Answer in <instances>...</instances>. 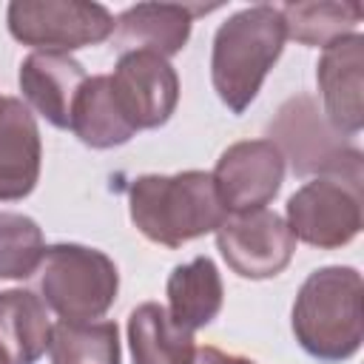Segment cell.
Masks as SVG:
<instances>
[{"instance_id":"1","label":"cell","mask_w":364,"mask_h":364,"mask_svg":"<svg viewBox=\"0 0 364 364\" xmlns=\"http://www.w3.org/2000/svg\"><path fill=\"white\" fill-rule=\"evenodd\" d=\"M128 210L136 230L162 247L216 233L228 216L208 171L142 173L128 185Z\"/></svg>"},{"instance_id":"2","label":"cell","mask_w":364,"mask_h":364,"mask_svg":"<svg viewBox=\"0 0 364 364\" xmlns=\"http://www.w3.org/2000/svg\"><path fill=\"white\" fill-rule=\"evenodd\" d=\"M364 282L355 267L313 270L293 301V336L318 361H347L364 338Z\"/></svg>"},{"instance_id":"3","label":"cell","mask_w":364,"mask_h":364,"mask_svg":"<svg viewBox=\"0 0 364 364\" xmlns=\"http://www.w3.org/2000/svg\"><path fill=\"white\" fill-rule=\"evenodd\" d=\"M287 31L279 6L259 3L230 14L213 34L210 82L228 111L242 114L282 57Z\"/></svg>"},{"instance_id":"4","label":"cell","mask_w":364,"mask_h":364,"mask_svg":"<svg viewBox=\"0 0 364 364\" xmlns=\"http://www.w3.org/2000/svg\"><path fill=\"white\" fill-rule=\"evenodd\" d=\"M37 296L60 321H97L117 301L119 273L108 253L60 242L43 250L34 270Z\"/></svg>"},{"instance_id":"5","label":"cell","mask_w":364,"mask_h":364,"mask_svg":"<svg viewBox=\"0 0 364 364\" xmlns=\"http://www.w3.org/2000/svg\"><path fill=\"white\" fill-rule=\"evenodd\" d=\"M284 222L296 242L321 250L350 245L361 230V159L304 182L287 199Z\"/></svg>"},{"instance_id":"6","label":"cell","mask_w":364,"mask_h":364,"mask_svg":"<svg viewBox=\"0 0 364 364\" xmlns=\"http://www.w3.org/2000/svg\"><path fill=\"white\" fill-rule=\"evenodd\" d=\"M9 31L34 51L71 54L114 34V14L85 0H14L6 9Z\"/></svg>"},{"instance_id":"7","label":"cell","mask_w":364,"mask_h":364,"mask_svg":"<svg viewBox=\"0 0 364 364\" xmlns=\"http://www.w3.org/2000/svg\"><path fill=\"white\" fill-rule=\"evenodd\" d=\"M267 139L279 148L284 156V165H290L299 176H324L347 168L350 162L361 159V151L347 145L321 114L318 102L310 94H296L267 125Z\"/></svg>"},{"instance_id":"8","label":"cell","mask_w":364,"mask_h":364,"mask_svg":"<svg viewBox=\"0 0 364 364\" xmlns=\"http://www.w3.org/2000/svg\"><path fill=\"white\" fill-rule=\"evenodd\" d=\"M216 247L236 276L262 282L279 276L290 264L296 239L284 216L262 208L225 216V222L216 228Z\"/></svg>"},{"instance_id":"9","label":"cell","mask_w":364,"mask_h":364,"mask_svg":"<svg viewBox=\"0 0 364 364\" xmlns=\"http://www.w3.org/2000/svg\"><path fill=\"white\" fill-rule=\"evenodd\" d=\"M210 179L228 216L262 210L284 182V156L270 139H242L222 151Z\"/></svg>"},{"instance_id":"10","label":"cell","mask_w":364,"mask_h":364,"mask_svg":"<svg viewBox=\"0 0 364 364\" xmlns=\"http://www.w3.org/2000/svg\"><path fill=\"white\" fill-rule=\"evenodd\" d=\"M108 77L122 114L136 131L159 128L171 119L179 102V77L165 57L151 51H125Z\"/></svg>"},{"instance_id":"11","label":"cell","mask_w":364,"mask_h":364,"mask_svg":"<svg viewBox=\"0 0 364 364\" xmlns=\"http://www.w3.org/2000/svg\"><path fill=\"white\" fill-rule=\"evenodd\" d=\"M361 71H364V37L358 31L321 48L316 65L321 114L341 136H355L364 125Z\"/></svg>"},{"instance_id":"12","label":"cell","mask_w":364,"mask_h":364,"mask_svg":"<svg viewBox=\"0 0 364 364\" xmlns=\"http://www.w3.org/2000/svg\"><path fill=\"white\" fill-rule=\"evenodd\" d=\"M20 91L31 114H40L54 128L71 125L74 100L88 80L82 63L71 54H51V51H31L20 63Z\"/></svg>"},{"instance_id":"13","label":"cell","mask_w":364,"mask_h":364,"mask_svg":"<svg viewBox=\"0 0 364 364\" xmlns=\"http://www.w3.org/2000/svg\"><path fill=\"white\" fill-rule=\"evenodd\" d=\"M43 142L37 119L17 97H0V202L23 199L40 179Z\"/></svg>"},{"instance_id":"14","label":"cell","mask_w":364,"mask_h":364,"mask_svg":"<svg viewBox=\"0 0 364 364\" xmlns=\"http://www.w3.org/2000/svg\"><path fill=\"white\" fill-rule=\"evenodd\" d=\"M199 6H179V3H136L117 17L114 26V46L119 54L125 51H151L159 57H173L185 48L191 37V26Z\"/></svg>"},{"instance_id":"15","label":"cell","mask_w":364,"mask_h":364,"mask_svg":"<svg viewBox=\"0 0 364 364\" xmlns=\"http://www.w3.org/2000/svg\"><path fill=\"white\" fill-rule=\"evenodd\" d=\"M168 293V316L182 330H202L208 327L225 301V284L216 264L208 256H196L185 264H176L165 284Z\"/></svg>"},{"instance_id":"16","label":"cell","mask_w":364,"mask_h":364,"mask_svg":"<svg viewBox=\"0 0 364 364\" xmlns=\"http://www.w3.org/2000/svg\"><path fill=\"white\" fill-rule=\"evenodd\" d=\"M68 128L74 131V136L82 145L97 148V151L125 145L136 134V128L128 122V117L122 114V108L114 97L108 74H97L82 82V88L74 100V108H71Z\"/></svg>"},{"instance_id":"17","label":"cell","mask_w":364,"mask_h":364,"mask_svg":"<svg viewBox=\"0 0 364 364\" xmlns=\"http://www.w3.org/2000/svg\"><path fill=\"white\" fill-rule=\"evenodd\" d=\"M51 318L43 299L31 290L0 293V347L11 364H37L48 353Z\"/></svg>"},{"instance_id":"18","label":"cell","mask_w":364,"mask_h":364,"mask_svg":"<svg viewBox=\"0 0 364 364\" xmlns=\"http://www.w3.org/2000/svg\"><path fill=\"white\" fill-rule=\"evenodd\" d=\"M128 347L134 364H193V333L171 321L165 304L145 301L128 316Z\"/></svg>"},{"instance_id":"19","label":"cell","mask_w":364,"mask_h":364,"mask_svg":"<svg viewBox=\"0 0 364 364\" xmlns=\"http://www.w3.org/2000/svg\"><path fill=\"white\" fill-rule=\"evenodd\" d=\"M287 40H296L301 46L313 48H327L330 43L355 34L364 9L355 0H313V3H284L279 6Z\"/></svg>"},{"instance_id":"20","label":"cell","mask_w":364,"mask_h":364,"mask_svg":"<svg viewBox=\"0 0 364 364\" xmlns=\"http://www.w3.org/2000/svg\"><path fill=\"white\" fill-rule=\"evenodd\" d=\"M51 364H119L114 321H57L48 341Z\"/></svg>"},{"instance_id":"21","label":"cell","mask_w":364,"mask_h":364,"mask_svg":"<svg viewBox=\"0 0 364 364\" xmlns=\"http://www.w3.org/2000/svg\"><path fill=\"white\" fill-rule=\"evenodd\" d=\"M40 225L14 210H0V279H28L43 259Z\"/></svg>"},{"instance_id":"22","label":"cell","mask_w":364,"mask_h":364,"mask_svg":"<svg viewBox=\"0 0 364 364\" xmlns=\"http://www.w3.org/2000/svg\"><path fill=\"white\" fill-rule=\"evenodd\" d=\"M193 364H256L245 355H233V353H222L219 347H196V358Z\"/></svg>"},{"instance_id":"23","label":"cell","mask_w":364,"mask_h":364,"mask_svg":"<svg viewBox=\"0 0 364 364\" xmlns=\"http://www.w3.org/2000/svg\"><path fill=\"white\" fill-rule=\"evenodd\" d=\"M0 364H11V361H9V355H6V350H3V347H0Z\"/></svg>"}]
</instances>
